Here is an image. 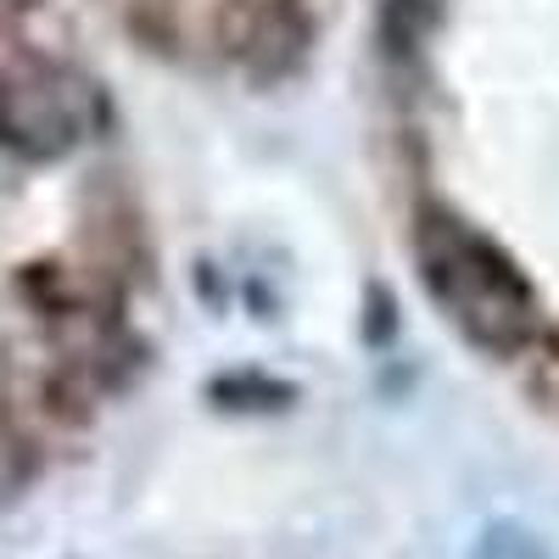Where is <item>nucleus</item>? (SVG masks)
Segmentation results:
<instances>
[{
  "instance_id": "obj_1",
  "label": "nucleus",
  "mask_w": 559,
  "mask_h": 559,
  "mask_svg": "<svg viewBox=\"0 0 559 559\" xmlns=\"http://www.w3.org/2000/svg\"><path fill=\"white\" fill-rule=\"evenodd\" d=\"M414 258H419V280H426L431 302L471 347L492 358H515L537 336L543 313H537L532 280L476 224H464L459 213H442V207H426L414 229Z\"/></svg>"
},
{
  "instance_id": "obj_2",
  "label": "nucleus",
  "mask_w": 559,
  "mask_h": 559,
  "mask_svg": "<svg viewBox=\"0 0 559 559\" xmlns=\"http://www.w3.org/2000/svg\"><path fill=\"white\" fill-rule=\"evenodd\" d=\"M102 123V90L62 62H17L0 73V146L28 163H57Z\"/></svg>"
},
{
  "instance_id": "obj_3",
  "label": "nucleus",
  "mask_w": 559,
  "mask_h": 559,
  "mask_svg": "<svg viewBox=\"0 0 559 559\" xmlns=\"http://www.w3.org/2000/svg\"><path fill=\"white\" fill-rule=\"evenodd\" d=\"M471 559H554V548L532 526H521V521H498V526L481 532Z\"/></svg>"
},
{
  "instance_id": "obj_4",
  "label": "nucleus",
  "mask_w": 559,
  "mask_h": 559,
  "mask_svg": "<svg viewBox=\"0 0 559 559\" xmlns=\"http://www.w3.org/2000/svg\"><path fill=\"white\" fill-rule=\"evenodd\" d=\"M23 476H28V453H23V442H17L12 431H0V498H7L12 487H23Z\"/></svg>"
}]
</instances>
